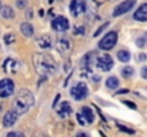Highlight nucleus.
I'll return each instance as SVG.
<instances>
[{"instance_id":"39448f33","label":"nucleus","mask_w":147,"mask_h":137,"mask_svg":"<svg viewBox=\"0 0 147 137\" xmlns=\"http://www.w3.org/2000/svg\"><path fill=\"white\" fill-rule=\"evenodd\" d=\"M134 6H136V0H124V1H121L120 4H117V6L114 7L113 16H114V17L123 16V14H126L127 11H130Z\"/></svg>"},{"instance_id":"c85d7f7f","label":"nucleus","mask_w":147,"mask_h":137,"mask_svg":"<svg viewBox=\"0 0 147 137\" xmlns=\"http://www.w3.org/2000/svg\"><path fill=\"white\" fill-rule=\"evenodd\" d=\"M77 121H79L82 126H86V124H87V120L84 119V116H83L82 113H79V114H77Z\"/></svg>"},{"instance_id":"a211bd4d","label":"nucleus","mask_w":147,"mask_h":137,"mask_svg":"<svg viewBox=\"0 0 147 137\" xmlns=\"http://www.w3.org/2000/svg\"><path fill=\"white\" fill-rule=\"evenodd\" d=\"M0 13H1V17H4V19H7V20L14 19V11H13V9H11L10 6H3L1 10H0Z\"/></svg>"},{"instance_id":"393cba45","label":"nucleus","mask_w":147,"mask_h":137,"mask_svg":"<svg viewBox=\"0 0 147 137\" xmlns=\"http://www.w3.org/2000/svg\"><path fill=\"white\" fill-rule=\"evenodd\" d=\"M109 24H110L109 22H106V23H103V24H101V26L98 27L97 30L94 32V34H93V36H94V37H98V36H100V34H101V33H103V32H104V30H106V29L109 27Z\"/></svg>"},{"instance_id":"ddd939ff","label":"nucleus","mask_w":147,"mask_h":137,"mask_svg":"<svg viewBox=\"0 0 147 137\" xmlns=\"http://www.w3.org/2000/svg\"><path fill=\"white\" fill-rule=\"evenodd\" d=\"M96 54H97L96 51H89V53H86V54L82 57V61H80L82 67H92V64H93V60H94Z\"/></svg>"},{"instance_id":"37998d69","label":"nucleus","mask_w":147,"mask_h":137,"mask_svg":"<svg viewBox=\"0 0 147 137\" xmlns=\"http://www.w3.org/2000/svg\"><path fill=\"white\" fill-rule=\"evenodd\" d=\"M50 1H53V0H50Z\"/></svg>"},{"instance_id":"4be33fe9","label":"nucleus","mask_w":147,"mask_h":137,"mask_svg":"<svg viewBox=\"0 0 147 137\" xmlns=\"http://www.w3.org/2000/svg\"><path fill=\"white\" fill-rule=\"evenodd\" d=\"M80 76H82L83 79H90V77H93L94 74H93V70H92L90 67H83L82 72H80Z\"/></svg>"},{"instance_id":"f03ea898","label":"nucleus","mask_w":147,"mask_h":137,"mask_svg":"<svg viewBox=\"0 0 147 137\" xmlns=\"http://www.w3.org/2000/svg\"><path fill=\"white\" fill-rule=\"evenodd\" d=\"M34 66H36L37 72L43 76L54 74L57 72V63L54 61V59L51 56H47V54H36Z\"/></svg>"},{"instance_id":"2eb2a0df","label":"nucleus","mask_w":147,"mask_h":137,"mask_svg":"<svg viewBox=\"0 0 147 137\" xmlns=\"http://www.w3.org/2000/svg\"><path fill=\"white\" fill-rule=\"evenodd\" d=\"M70 47H71V43H70V40H69V39L61 37V39H59V40H57V50H59V51L66 53V51H69V50H70Z\"/></svg>"},{"instance_id":"f8f14e48","label":"nucleus","mask_w":147,"mask_h":137,"mask_svg":"<svg viewBox=\"0 0 147 137\" xmlns=\"http://www.w3.org/2000/svg\"><path fill=\"white\" fill-rule=\"evenodd\" d=\"M36 43L37 46L40 47V49H50L51 47V39H50L49 34H42V36H39L37 39H36Z\"/></svg>"},{"instance_id":"6e6552de","label":"nucleus","mask_w":147,"mask_h":137,"mask_svg":"<svg viewBox=\"0 0 147 137\" xmlns=\"http://www.w3.org/2000/svg\"><path fill=\"white\" fill-rule=\"evenodd\" d=\"M69 27H70V23L64 16H57L51 20V29L56 32H66L69 30Z\"/></svg>"},{"instance_id":"473e14b6","label":"nucleus","mask_w":147,"mask_h":137,"mask_svg":"<svg viewBox=\"0 0 147 137\" xmlns=\"http://www.w3.org/2000/svg\"><path fill=\"white\" fill-rule=\"evenodd\" d=\"M7 137H24V134H23V133H14V132H13V133H9Z\"/></svg>"},{"instance_id":"2f4dec72","label":"nucleus","mask_w":147,"mask_h":137,"mask_svg":"<svg viewBox=\"0 0 147 137\" xmlns=\"http://www.w3.org/2000/svg\"><path fill=\"white\" fill-rule=\"evenodd\" d=\"M140 74H142V77H143V79H146V80H147V66L142 67V70H140Z\"/></svg>"},{"instance_id":"bb28decb","label":"nucleus","mask_w":147,"mask_h":137,"mask_svg":"<svg viewBox=\"0 0 147 137\" xmlns=\"http://www.w3.org/2000/svg\"><path fill=\"white\" fill-rule=\"evenodd\" d=\"M86 9H87L86 1H84V0H79V14H80V13H84Z\"/></svg>"},{"instance_id":"e433bc0d","label":"nucleus","mask_w":147,"mask_h":137,"mask_svg":"<svg viewBox=\"0 0 147 137\" xmlns=\"http://www.w3.org/2000/svg\"><path fill=\"white\" fill-rule=\"evenodd\" d=\"M32 11H33V10L27 9V16H29V17H32V16H33V13H32Z\"/></svg>"},{"instance_id":"4468645a","label":"nucleus","mask_w":147,"mask_h":137,"mask_svg":"<svg viewBox=\"0 0 147 137\" xmlns=\"http://www.w3.org/2000/svg\"><path fill=\"white\" fill-rule=\"evenodd\" d=\"M71 106L69 104V101H63L61 104H60V107H59V116L60 117H67V116H70L71 114Z\"/></svg>"},{"instance_id":"9b49d317","label":"nucleus","mask_w":147,"mask_h":137,"mask_svg":"<svg viewBox=\"0 0 147 137\" xmlns=\"http://www.w3.org/2000/svg\"><path fill=\"white\" fill-rule=\"evenodd\" d=\"M20 32H22V34H23L24 37H33V34H34V27H33L32 23L23 22V23L20 24Z\"/></svg>"},{"instance_id":"ea45409f","label":"nucleus","mask_w":147,"mask_h":137,"mask_svg":"<svg viewBox=\"0 0 147 137\" xmlns=\"http://www.w3.org/2000/svg\"><path fill=\"white\" fill-rule=\"evenodd\" d=\"M1 7H3V4H1V0H0V10H1Z\"/></svg>"},{"instance_id":"9d476101","label":"nucleus","mask_w":147,"mask_h":137,"mask_svg":"<svg viewBox=\"0 0 147 137\" xmlns=\"http://www.w3.org/2000/svg\"><path fill=\"white\" fill-rule=\"evenodd\" d=\"M134 20L137 22H147V3L139 6V9L134 11Z\"/></svg>"},{"instance_id":"c756f323","label":"nucleus","mask_w":147,"mask_h":137,"mask_svg":"<svg viewBox=\"0 0 147 137\" xmlns=\"http://www.w3.org/2000/svg\"><path fill=\"white\" fill-rule=\"evenodd\" d=\"M121 103H124L126 106H129V107H130V109H133V110H136V109H137V106H136L133 101H127V100H124V101H121Z\"/></svg>"},{"instance_id":"c9c22d12","label":"nucleus","mask_w":147,"mask_h":137,"mask_svg":"<svg viewBox=\"0 0 147 137\" xmlns=\"http://www.w3.org/2000/svg\"><path fill=\"white\" fill-rule=\"evenodd\" d=\"M77 137H90V136H89L87 133H79V134H77Z\"/></svg>"},{"instance_id":"7ed1b4c3","label":"nucleus","mask_w":147,"mask_h":137,"mask_svg":"<svg viewBox=\"0 0 147 137\" xmlns=\"http://www.w3.org/2000/svg\"><path fill=\"white\" fill-rule=\"evenodd\" d=\"M119 40V34L117 32H109L107 34H104V37L98 42V49L101 50H111Z\"/></svg>"},{"instance_id":"c03bdc74","label":"nucleus","mask_w":147,"mask_h":137,"mask_svg":"<svg viewBox=\"0 0 147 137\" xmlns=\"http://www.w3.org/2000/svg\"><path fill=\"white\" fill-rule=\"evenodd\" d=\"M0 46H1V45H0Z\"/></svg>"},{"instance_id":"6ab92c4d","label":"nucleus","mask_w":147,"mask_h":137,"mask_svg":"<svg viewBox=\"0 0 147 137\" xmlns=\"http://www.w3.org/2000/svg\"><path fill=\"white\" fill-rule=\"evenodd\" d=\"M117 59H119L121 63H127V61L130 60V51H129V50H124V49L119 50V51H117Z\"/></svg>"},{"instance_id":"412c9836","label":"nucleus","mask_w":147,"mask_h":137,"mask_svg":"<svg viewBox=\"0 0 147 137\" xmlns=\"http://www.w3.org/2000/svg\"><path fill=\"white\" fill-rule=\"evenodd\" d=\"M133 74H134V69L131 66H124L121 69V76L124 79H130V77H133Z\"/></svg>"},{"instance_id":"423d86ee","label":"nucleus","mask_w":147,"mask_h":137,"mask_svg":"<svg viewBox=\"0 0 147 137\" xmlns=\"http://www.w3.org/2000/svg\"><path fill=\"white\" fill-rule=\"evenodd\" d=\"M96 66H97V69H100L101 72H109V70L113 69L114 61H113V59H111L110 54H103V56H98L97 57Z\"/></svg>"},{"instance_id":"20e7f679","label":"nucleus","mask_w":147,"mask_h":137,"mask_svg":"<svg viewBox=\"0 0 147 137\" xmlns=\"http://www.w3.org/2000/svg\"><path fill=\"white\" fill-rule=\"evenodd\" d=\"M70 93H71V96H73L77 101H82V100H84V99L89 96V89H87L86 83L79 82L74 87H71Z\"/></svg>"},{"instance_id":"1a4fd4ad","label":"nucleus","mask_w":147,"mask_h":137,"mask_svg":"<svg viewBox=\"0 0 147 137\" xmlns=\"http://www.w3.org/2000/svg\"><path fill=\"white\" fill-rule=\"evenodd\" d=\"M16 121H17V114H16L13 110L7 111V113L3 116V126H4V127H11V126H14Z\"/></svg>"},{"instance_id":"0eeeda50","label":"nucleus","mask_w":147,"mask_h":137,"mask_svg":"<svg viewBox=\"0 0 147 137\" xmlns=\"http://www.w3.org/2000/svg\"><path fill=\"white\" fill-rule=\"evenodd\" d=\"M14 93V83L10 79H1L0 80V97H10Z\"/></svg>"},{"instance_id":"4c0bfd02","label":"nucleus","mask_w":147,"mask_h":137,"mask_svg":"<svg viewBox=\"0 0 147 137\" xmlns=\"http://www.w3.org/2000/svg\"><path fill=\"white\" fill-rule=\"evenodd\" d=\"M92 79H94V82H100V77L98 76H93Z\"/></svg>"},{"instance_id":"58836bf2","label":"nucleus","mask_w":147,"mask_h":137,"mask_svg":"<svg viewBox=\"0 0 147 137\" xmlns=\"http://www.w3.org/2000/svg\"><path fill=\"white\" fill-rule=\"evenodd\" d=\"M59 99H60V94L56 97V101H59ZM53 107H56V103H53Z\"/></svg>"},{"instance_id":"cd10ccee","label":"nucleus","mask_w":147,"mask_h":137,"mask_svg":"<svg viewBox=\"0 0 147 137\" xmlns=\"http://www.w3.org/2000/svg\"><path fill=\"white\" fill-rule=\"evenodd\" d=\"M84 33H86V29L83 26H77L76 30H74V34H77V36H83Z\"/></svg>"},{"instance_id":"a878e982","label":"nucleus","mask_w":147,"mask_h":137,"mask_svg":"<svg viewBox=\"0 0 147 137\" xmlns=\"http://www.w3.org/2000/svg\"><path fill=\"white\" fill-rule=\"evenodd\" d=\"M136 45H137V47H140V49L146 47L147 46V39L146 37H139V39L136 40Z\"/></svg>"},{"instance_id":"f3484780","label":"nucleus","mask_w":147,"mask_h":137,"mask_svg":"<svg viewBox=\"0 0 147 137\" xmlns=\"http://www.w3.org/2000/svg\"><path fill=\"white\" fill-rule=\"evenodd\" d=\"M119 84H120V82H119V79H117L116 76H110V77L106 79V86H107V89L116 90V89L119 87Z\"/></svg>"},{"instance_id":"a19ab883","label":"nucleus","mask_w":147,"mask_h":137,"mask_svg":"<svg viewBox=\"0 0 147 137\" xmlns=\"http://www.w3.org/2000/svg\"><path fill=\"white\" fill-rule=\"evenodd\" d=\"M0 111H1V103H0Z\"/></svg>"},{"instance_id":"7c9ffc66","label":"nucleus","mask_w":147,"mask_h":137,"mask_svg":"<svg viewBox=\"0 0 147 137\" xmlns=\"http://www.w3.org/2000/svg\"><path fill=\"white\" fill-rule=\"evenodd\" d=\"M119 129H120L121 132H126V133H130V134H133V133H134V130L127 129V127H124V126H121V124H119Z\"/></svg>"},{"instance_id":"72a5a7b5","label":"nucleus","mask_w":147,"mask_h":137,"mask_svg":"<svg viewBox=\"0 0 147 137\" xmlns=\"http://www.w3.org/2000/svg\"><path fill=\"white\" fill-rule=\"evenodd\" d=\"M146 59H147V56L146 54H143V53H142V54H139V57H137V60H139V61H144Z\"/></svg>"},{"instance_id":"f704fd0d","label":"nucleus","mask_w":147,"mask_h":137,"mask_svg":"<svg viewBox=\"0 0 147 137\" xmlns=\"http://www.w3.org/2000/svg\"><path fill=\"white\" fill-rule=\"evenodd\" d=\"M126 93H129V90H127V89H121V90L116 91V94H126Z\"/></svg>"},{"instance_id":"79ce46f5","label":"nucleus","mask_w":147,"mask_h":137,"mask_svg":"<svg viewBox=\"0 0 147 137\" xmlns=\"http://www.w3.org/2000/svg\"><path fill=\"white\" fill-rule=\"evenodd\" d=\"M101 137H106V136H103V134H101Z\"/></svg>"},{"instance_id":"f257e3e1","label":"nucleus","mask_w":147,"mask_h":137,"mask_svg":"<svg viewBox=\"0 0 147 137\" xmlns=\"http://www.w3.org/2000/svg\"><path fill=\"white\" fill-rule=\"evenodd\" d=\"M34 103V97L27 89H22V90L17 93L14 101H13V111L20 116V114H24L27 113V110L32 107V104Z\"/></svg>"},{"instance_id":"aec40b11","label":"nucleus","mask_w":147,"mask_h":137,"mask_svg":"<svg viewBox=\"0 0 147 137\" xmlns=\"http://www.w3.org/2000/svg\"><path fill=\"white\" fill-rule=\"evenodd\" d=\"M69 10H70L71 16L77 17L79 16V0H71L70 1V6H69Z\"/></svg>"},{"instance_id":"dca6fc26","label":"nucleus","mask_w":147,"mask_h":137,"mask_svg":"<svg viewBox=\"0 0 147 137\" xmlns=\"http://www.w3.org/2000/svg\"><path fill=\"white\" fill-rule=\"evenodd\" d=\"M80 113L84 116V119L87 120V123H93L94 121V113H93V110L90 107H87V106L82 107V111Z\"/></svg>"},{"instance_id":"b1692460","label":"nucleus","mask_w":147,"mask_h":137,"mask_svg":"<svg viewBox=\"0 0 147 137\" xmlns=\"http://www.w3.org/2000/svg\"><path fill=\"white\" fill-rule=\"evenodd\" d=\"M16 6H17L20 10L29 9V0H16Z\"/></svg>"},{"instance_id":"5701e85b","label":"nucleus","mask_w":147,"mask_h":137,"mask_svg":"<svg viewBox=\"0 0 147 137\" xmlns=\"http://www.w3.org/2000/svg\"><path fill=\"white\" fill-rule=\"evenodd\" d=\"M14 42H16V36H14L13 33L4 34V43H6V45H13Z\"/></svg>"}]
</instances>
